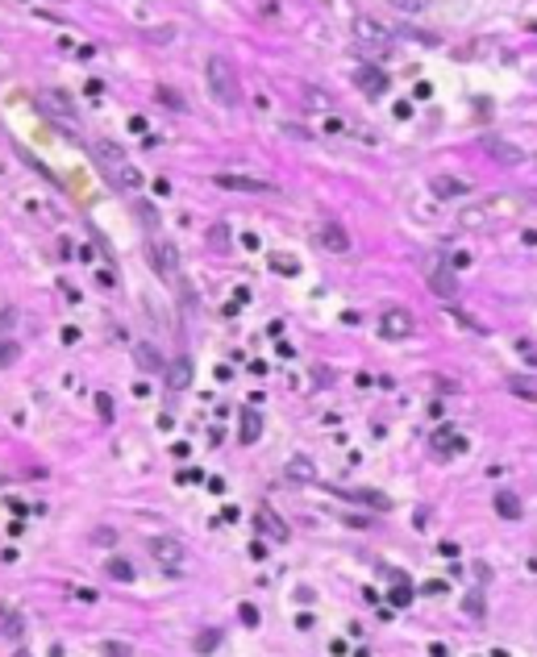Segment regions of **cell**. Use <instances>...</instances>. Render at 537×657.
<instances>
[{"label": "cell", "mask_w": 537, "mask_h": 657, "mask_svg": "<svg viewBox=\"0 0 537 657\" xmlns=\"http://www.w3.org/2000/svg\"><path fill=\"white\" fill-rule=\"evenodd\" d=\"M525 196L521 192H500V196H483V200H475V204H466L462 208V217H458V225L462 229H487L492 221H508V217H517V212H525Z\"/></svg>", "instance_id": "6da1fadb"}, {"label": "cell", "mask_w": 537, "mask_h": 657, "mask_svg": "<svg viewBox=\"0 0 537 657\" xmlns=\"http://www.w3.org/2000/svg\"><path fill=\"white\" fill-rule=\"evenodd\" d=\"M204 83H208V96L221 104V108H229V104H238L242 96H238V75H234V63L229 59H221V55H213L208 63H204Z\"/></svg>", "instance_id": "7a4b0ae2"}, {"label": "cell", "mask_w": 537, "mask_h": 657, "mask_svg": "<svg viewBox=\"0 0 537 657\" xmlns=\"http://www.w3.org/2000/svg\"><path fill=\"white\" fill-rule=\"evenodd\" d=\"M355 42H358V50H366V55H383L392 46V34L362 17V21H355Z\"/></svg>", "instance_id": "3957f363"}, {"label": "cell", "mask_w": 537, "mask_h": 657, "mask_svg": "<svg viewBox=\"0 0 537 657\" xmlns=\"http://www.w3.org/2000/svg\"><path fill=\"white\" fill-rule=\"evenodd\" d=\"M217 187H221V192H263V196L275 192V183H267V179H255V175H229V171L217 175Z\"/></svg>", "instance_id": "277c9868"}, {"label": "cell", "mask_w": 537, "mask_h": 657, "mask_svg": "<svg viewBox=\"0 0 537 657\" xmlns=\"http://www.w3.org/2000/svg\"><path fill=\"white\" fill-rule=\"evenodd\" d=\"M146 545H150L155 562H163V566H183V562H187V549L179 545L176 537H150Z\"/></svg>", "instance_id": "5b68a950"}, {"label": "cell", "mask_w": 537, "mask_h": 657, "mask_svg": "<svg viewBox=\"0 0 537 657\" xmlns=\"http://www.w3.org/2000/svg\"><path fill=\"white\" fill-rule=\"evenodd\" d=\"M483 150H487L492 159H500L504 166H521L525 163V150H521V146H513V142H504V138H492V133L483 138Z\"/></svg>", "instance_id": "8992f818"}, {"label": "cell", "mask_w": 537, "mask_h": 657, "mask_svg": "<svg viewBox=\"0 0 537 657\" xmlns=\"http://www.w3.org/2000/svg\"><path fill=\"white\" fill-rule=\"evenodd\" d=\"M429 192L442 196V200H462V196H471V183L458 179V175H434L429 179Z\"/></svg>", "instance_id": "52a82bcc"}, {"label": "cell", "mask_w": 537, "mask_h": 657, "mask_svg": "<svg viewBox=\"0 0 537 657\" xmlns=\"http://www.w3.org/2000/svg\"><path fill=\"white\" fill-rule=\"evenodd\" d=\"M434 449L438 454H466V437L454 424H438L434 428Z\"/></svg>", "instance_id": "ba28073f"}, {"label": "cell", "mask_w": 537, "mask_h": 657, "mask_svg": "<svg viewBox=\"0 0 537 657\" xmlns=\"http://www.w3.org/2000/svg\"><path fill=\"white\" fill-rule=\"evenodd\" d=\"M429 287H434V296H442V300H454V296H458V279H454V270H450L446 262H434Z\"/></svg>", "instance_id": "9c48e42d"}, {"label": "cell", "mask_w": 537, "mask_h": 657, "mask_svg": "<svg viewBox=\"0 0 537 657\" xmlns=\"http://www.w3.org/2000/svg\"><path fill=\"white\" fill-rule=\"evenodd\" d=\"M355 83L362 87V92H366V96H383V92H387V75H383L375 63L358 67V71H355Z\"/></svg>", "instance_id": "30bf717a"}, {"label": "cell", "mask_w": 537, "mask_h": 657, "mask_svg": "<svg viewBox=\"0 0 537 657\" xmlns=\"http://www.w3.org/2000/svg\"><path fill=\"white\" fill-rule=\"evenodd\" d=\"M92 150H96V159H100V166H104V171H117L121 163H129V159H125V150H121L117 142H108V138H100Z\"/></svg>", "instance_id": "8fae6325"}, {"label": "cell", "mask_w": 537, "mask_h": 657, "mask_svg": "<svg viewBox=\"0 0 537 657\" xmlns=\"http://www.w3.org/2000/svg\"><path fill=\"white\" fill-rule=\"evenodd\" d=\"M317 242L329 250V254H346V250H350V238H346V229H342V225H321Z\"/></svg>", "instance_id": "7c38bea8"}, {"label": "cell", "mask_w": 537, "mask_h": 657, "mask_svg": "<svg viewBox=\"0 0 537 657\" xmlns=\"http://www.w3.org/2000/svg\"><path fill=\"white\" fill-rule=\"evenodd\" d=\"M379 333H383V337H408V333H413V317H408V312H383Z\"/></svg>", "instance_id": "4fadbf2b"}, {"label": "cell", "mask_w": 537, "mask_h": 657, "mask_svg": "<svg viewBox=\"0 0 537 657\" xmlns=\"http://www.w3.org/2000/svg\"><path fill=\"white\" fill-rule=\"evenodd\" d=\"M108 179H113V183H117L121 192H138V187L146 183V179H142V171H138L134 163H121L117 171H108Z\"/></svg>", "instance_id": "5bb4252c"}, {"label": "cell", "mask_w": 537, "mask_h": 657, "mask_svg": "<svg viewBox=\"0 0 537 657\" xmlns=\"http://www.w3.org/2000/svg\"><path fill=\"white\" fill-rule=\"evenodd\" d=\"M134 358H138V366H142L146 375H159V370H163V354H159L155 345H146V341L134 345Z\"/></svg>", "instance_id": "9a60e30c"}, {"label": "cell", "mask_w": 537, "mask_h": 657, "mask_svg": "<svg viewBox=\"0 0 537 657\" xmlns=\"http://www.w3.org/2000/svg\"><path fill=\"white\" fill-rule=\"evenodd\" d=\"M146 254L155 258V270H159V275H176V250H171V246H163V242H150V246H146Z\"/></svg>", "instance_id": "2e32d148"}, {"label": "cell", "mask_w": 537, "mask_h": 657, "mask_svg": "<svg viewBox=\"0 0 537 657\" xmlns=\"http://www.w3.org/2000/svg\"><path fill=\"white\" fill-rule=\"evenodd\" d=\"M255 528H259V533H271L275 541H287V528H283V520H279L271 507H259V516H255Z\"/></svg>", "instance_id": "e0dca14e"}, {"label": "cell", "mask_w": 537, "mask_h": 657, "mask_svg": "<svg viewBox=\"0 0 537 657\" xmlns=\"http://www.w3.org/2000/svg\"><path fill=\"white\" fill-rule=\"evenodd\" d=\"M192 383V362L187 358H176L171 366H167V391H183Z\"/></svg>", "instance_id": "ac0fdd59"}, {"label": "cell", "mask_w": 537, "mask_h": 657, "mask_svg": "<svg viewBox=\"0 0 537 657\" xmlns=\"http://www.w3.org/2000/svg\"><path fill=\"white\" fill-rule=\"evenodd\" d=\"M521 512H525V507H521V499H517L513 491L496 495V516H504V520H521Z\"/></svg>", "instance_id": "d6986e66"}, {"label": "cell", "mask_w": 537, "mask_h": 657, "mask_svg": "<svg viewBox=\"0 0 537 657\" xmlns=\"http://www.w3.org/2000/svg\"><path fill=\"white\" fill-rule=\"evenodd\" d=\"M342 499H355V503H371L375 512H387L392 507V499L387 495H379V491H338Z\"/></svg>", "instance_id": "ffe728a7"}, {"label": "cell", "mask_w": 537, "mask_h": 657, "mask_svg": "<svg viewBox=\"0 0 537 657\" xmlns=\"http://www.w3.org/2000/svg\"><path fill=\"white\" fill-rule=\"evenodd\" d=\"M259 433H263V416L255 408H246L242 412V441L250 445V441H259Z\"/></svg>", "instance_id": "44dd1931"}, {"label": "cell", "mask_w": 537, "mask_h": 657, "mask_svg": "<svg viewBox=\"0 0 537 657\" xmlns=\"http://www.w3.org/2000/svg\"><path fill=\"white\" fill-rule=\"evenodd\" d=\"M42 108H55L59 117H71V121H76V113H71V100H67L63 92H42Z\"/></svg>", "instance_id": "7402d4cb"}, {"label": "cell", "mask_w": 537, "mask_h": 657, "mask_svg": "<svg viewBox=\"0 0 537 657\" xmlns=\"http://www.w3.org/2000/svg\"><path fill=\"white\" fill-rule=\"evenodd\" d=\"M287 475H292V479H300V483H313V479H317V466H313L308 458H292Z\"/></svg>", "instance_id": "603a6c76"}, {"label": "cell", "mask_w": 537, "mask_h": 657, "mask_svg": "<svg viewBox=\"0 0 537 657\" xmlns=\"http://www.w3.org/2000/svg\"><path fill=\"white\" fill-rule=\"evenodd\" d=\"M108 578H117V582H134V566H129L125 558H113V562H108Z\"/></svg>", "instance_id": "cb8c5ba5"}, {"label": "cell", "mask_w": 537, "mask_h": 657, "mask_svg": "<svg viewBox=\"0 0 537 657\" xmlns=\"http://www.w3.org/2000/svg\"><path fill=\"white\" fill-rule=\"evenodd\" d=\"M387 4H392L396 13H408V17H417V13H425L434 0H387Z\"/></svg>", "instance_id": "d4e9b609"}, {"label": "cell", "mask_w": 537, "mask_h": 657, "mask_svg": "<svg viewBox=\"0 0 537 657\" xmlns=\"http://www.w3.org/2000/svg\"><path fill=\"white\" fill-rule=\"evenodd\" d=\"M387 599H392V603H396V607H408V603H413V586H408V582H404V578H400V582H396V586H392V595H387Z\"/></svg>", "instance_id": "484cf974"}, {"label": "cell", "mask_w": 537, "mask_h": 657, "mask_svg": "<svg viewBox=\"0 0 537 657\" xmlns=\"http://www.w3.org/2000/svg\"><path fill=\"white\" fill-rule=\"evenodd\" d=\"M217 645H221V633H217V628H208L204 637H196V654H213Z\"/></svg>", "instance_id": "4316f807"}, {"label": "cell", "mask_w": 537, "mask_h": 657, "mask_svg": "<svg viewBox=\"0 0 537 657\" xmlns=\"http://www.w3.org/2000/svg\"><path fill=\"white\" fill-rule=\"evenodd\" d=\"M100 654L104 657H134V645H125V641H104Z\"/></svg>", "instance_id": "83f0119b"}, {"label": "cell", "mask_w": 537, "mask_h": 657, "mask_svg": "<svg viewBox=\"0 0 537 657\" xmlns=\"http://www.w3.org/2000/svg\"><path fill=\"white\" fill-rule=\"evenodd\" d=\"M508 387H513L517 396H525V400H537V383L534 379H508Z\"/></svg>", "instance_id": "f1b7e54d"}, {"label": "cell", "mask_w": 537, "mask_h": 657, "mask_svg": "<svg viewBox=\"0 0 537 657\" xmlns=\"http://www.w3.org/2000/svg\"><path fill=\"white\" fill-rule=\"evenodd\" d=\"M17 354H21V349H17L13 341H0V366H8V362H17Z\"/></svg>", "instance_id": "f546056e"}, {"label": "cell", "mask_w": 537, "mask_h": 657, "mask_svg": "<svg viewBox=\"0 0 537 657\" xmlns=\"http://www.w3.org/2000/svg\"><path fill=\"white\" fill-rule=\"evenodd\" d=\"M271 266H275L279 275H296V262H292V258H283V254H279V258H271Z\"/></svg>", "instance_id": "4dcf8cb0"}, {"label": "cell", "mask_w": 537, "mask_h": 657, "mask_svg": "<svg viewBox=\"0 0 537 657\" xmlns=\"http://www.w3.org/2000/svg\"><path fill=\"white\" fill-rule=\"evenodd\" d=\"M238 616H242V624H250V628L259 624V612H255V603H242V607H238Z\"/></svg>", "instance_id": "1f68e13d"}, {"label": "cell", "mask_w": 537, "mask_h": 657, "mask_svg": "<svg viewBox=\"0 0 537 657\" xmlns=\"http://www.w3.org/2000/svg\"><path fill=\"white\" fill-rule=\"evenodd\" d=\"M304 104H308V108H325V100H321V92H313V87L304 92Z\"/></svg>", "instance_id": "d6a6232c"}, {"label": "cell", "mask_w": 537, "mask_h": 657, "mask_svg": "<svg viewBox=\"0 0 537 657\" xmlns=\"http://www.w3.org/2000/svg\"><path fill=\"white\" fill-rule=\"evenodd\" d=\"M4 633H8V637H21V620H17V616H4Z\"/></svg>", "instance_id": "836d02e7"}, {"label": "cell", "mask_w": 537, "mask_h": 657, "mask_svg": "<svg viewBox=\"0 0 537 657\" xmlns=\"http://www.w3.org/2000/svg\"><path fill=\"white\" fill-rule=\"evenodd\" d=\"M229 238H225V225H213V246H225Z\"/></svg>", "instance_id": "e575fe53"}, {"label": "cell", "mask_w": 537, "mask_h": 657, "mask_svg": "<svg viewBox=\"0 0 537 657\" xmlns=\"http://www.w3.org/2000/svg\"><path fill=\"white\" fill-rule=\"evenodd\" d=\"M425 595H446V582L438 578V582H425Z\"/></svg>", "instance_id": "d590c367"}, {"label": "cell", "mask_w": 537, "mask_h": 657, "mask_svg": "<svg viewBox=\"0 0 537 657\" xmlns=\"http://www.w3.org/2000/svg\"><path fill=\"white\" fill-rule=\"evenodd\" d=\"M88 96H92V100H100V96H104V83H100V80H88Z\"/></svg>", "instance_id": "8d00e7d4"}, {"label": "cell", "mask_w": 537, "mask_h": 657, "mask_svg": "<svg viewBox=\"0 0 537 657\" xmlns=\"http://www.w3.org/2000/svg\"><path fill=\"white\" fill-rule=\"evenodd\" d=\"M96 408H100V416H104V420L113 416V404H108V396H100V400H96Z\"/></svg>", "instance_id": "74e56055"}, {"label": "cell", "mask_w": 537, "mask_h": 657, "mask_svg": "<svg viewBox=\"0 0 537 657\" xmlns=\"http://www.w3.org/2000/svg\"><path fill=\"white\" fill-rule=\"evenodd\" d=\"M76 599H84V603H96L100 595H96V591H88V586H80V591H76Z\"/></svg>", "instance_id": "f35d334b"}, {"label": "cell", "mask_w": 537, "mask_h": 657, "mask_svg": "<svg viewBox=\"0 0 537 657\" xmlns=\"http://www.w3.org/2000/svg\"><path fill=\"white\" fill-rule=\"evenodd\" d=\"M17 657H25V654H17Z\"/></svg>", "instance_id": "ab89813d"}]
</instances>
